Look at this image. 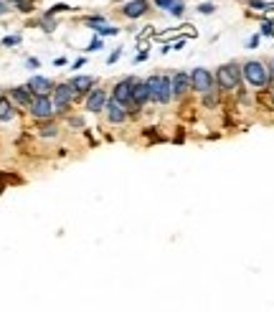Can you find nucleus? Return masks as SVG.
<instances>
[{"label": "nucleus", "instance_id": "obj_1", "mask_svg": "<svg viewBox=\"0 0 274 312\" xmlns=\"http://www.w3.org/2000/svg\"><path fill=\"white\" fill-rule=\"evenodd\" d=\"M241 76L249 86H254V89H264L272 84V71L267 69V66L257 59H249L241 63Z\"/></svg>", "mask_w": 274, "mask_h": 312}, {"label": "nucleus", "instance_id": "obj_2", "mask_svg": "<svg viewBox=\"0 0 274 312\" xmlns=\"http://www.w3.org/2000/svg\"><path fill=\"white\" fill-rule=\"evenodd\" d=\"M214 79H216V86L221 89V92H236V89L241 86V81H244L241 66H239L236 61H228V63L219 66L216 74H214Z\"/></svg>", "mask_w": 274, "mask_h": 312}, {"label": "nucleus", "instance_id": "obj_3", "mask_svg": "<svg viewBox=\"0 0 274 312\" xmlns=\"http://www.w3.org/2000/svg\"><path fill=\"white\" fill-rule=\"evenodd\" d=\"M135 76H124V79H119L117 84H114V89H112V99H117L119 104H124L127 107V112H137L135 109V99H132V92H135Z\"/></svg>", "mask_w": 274, "mask_h": 312}, {"label": "nucleus", "instance_id": "obj_4", "mask_svg": "<svg viewBox=\"0 0 274 312\" xmlns=\"http://www.w3.org/2000/svg\"><path fill=\"white\" fill-rule=\"evenodd\" d=\"M76 99V92L71 89V84H56L54 92H51V102H54V115H61L66 112V109L71 107V102Z\"/></svg>", "mask_w": 274, "mask_h": 312}, {"label": "nucleus", "instance_id": "obj_5", "mask_svg": "<svg viewBox=\"0 0 274 312\" xmlns=\"http://www.w3.org/2000/svg\"><path fill=\"white\" fill-rule=\"evenodd\" d=\"M214 86H216V79H214V74H211L208 69L198 66V69L191 71V89H193V92H198L201 97H203V94H211V92H216Z\"/></svg>", "mask_w": 274, "mask_h": 312}, {"label": "nucleus", "instance_id": "obj_6", "mask_svg": "<svg viewBox=\"0 0 274 312\" xmlns=\"http://www.w3.org/2000/svg\"><path fill=\"white\" fill-rule=\"evenodd\" d=\"M28 112H31V117H36L41 122L51 120L54 117V102H51V97H33Z\"/></svg>", "mask_w": 274, "mask_h": 312}, {"label": "nucleus", "instance_id": "obj_7", "mask_svg": "<svg viewBox=\"0 0 274 312\" xmlns=\"http://www.w3.org/2000/svg\"><path fill=\"white\" fill-rule=\"evenodd\" d=\"M104 117H107V122H110V125H122L124 120L130 117V112H127V107H124V104H119L117 99H112V97H110L107 107H104Z\"/></svg>", "mask_w": 274, "mask_h": 312}, {"label": "nucleus", "instance_id": "obj_8", "mask_svg": "<svg viewBox=\"0 0 274 312\" xmlns=\"http://www.w3.org/2000/svg\"><path fill=\"white\" fill-rule=\"evenodd\" d=\"M107 102H110L107 92H104V89H94V92L87 97V102H84V109H87L89 115H102Z\"/></svg>", "mask_w": 274, "mask_h": 312}, {"label": "nucleus", "instance_id": "obj_9", "mask_svg": "<svg viewBox=\"0 0 274 312\" xmlns=\"http://www.w3.org/2000/svg\"><path fill=\"white\" fill-rule=\"evenodd\" d=\"M26 86L33 92V97H51V92H54L56 84H54L51 79H46V76H31Z\"/></svg>", "mask_w": 274, "mask_h": 312}, {"label": "nucleus", "instance_id": "obj_10", "mask_svg": "<svg viewBox=\"0 0 274 312\" xmlns=\"http://www.w3.org/2000/svg\"><path fill=\"white\" fill-rule=\"evenodd\" d=\"M188 92H191V74L185 71L173 74V99H183Z\"/></svg>", "mask_w": 274, "mask_h": 312}, {"label": "nucleus", "instance_id": "obj_11", "mask_svg": "<svg viewBox=\"0 0 274 312\" xmlns=\"http://www.w3.org/2000/svg\"><path fill=\"white\" fill-rule=\"evenodd\" d=\"M69 84L76 92V97H89L94 92V76H74Z\"/></svg>", "mask_w": 274, "mask_h": 312}, {"label": "nucleus", "instance_id": "obj_12", "mask_svg": "<svg viewBox=\"0 0 274 312\" xmlns=\"http://www.w3.org/2000/svg\"><path fill=\"white\" fill-rule=\"evenodd\" d=\"M10 99L15 102V104H20V107H31V102H33V92H31V89L23 84V86H13L10 89Z\"/></svg>", "mask_w": 274, "mask_h": 312}, {"label": "nucleus", "instance_id": "obj_13", "mask_svg": "<svg viewBox=\"0 0 274 312\" xmlns=\"http://www.w3.org/2000/svg\"><path fill=\"white\" fill-rule=\"evenodd\" d=\"M173 102V76L163 74V81H160V94H158V104H170Z\"/></svg>", "mask_w": 274, "mask_h": 312}, {"label": "nucleus", "instance_id": "obj_14", "mask_svg": "<svg viewBox=\"0 0 274 312\" xmlns=\"http://www.w3.org/2000/svg\"><path fill=\"white\" fill-rule=\"evenodd\" d=\"M132 99H135V109H137V112H140V109L147 104V102H150V92H147V84L145 81H135V92H132Z\"/></svg>", "mask_w": 274, "mask_h": 312}, {"label": "nucleus", "instance_id": "obj_15", "mask_svg": "<svg viewBox=\"0 0 274 312\" xmlns=\"http://www.w3.org/2000/svg\"><path fill=\"white\" fill-rule=\"evenodd\" d=\"M147 5H150L147 0H132V3H127L122 8V15L124 18H140V15L147 13Z\"/></svg>", "mask_w": 274, "mask_h": 312}, {"label": "nucleus", "instance_id": "obj_16", "mask_svg": "<svg viewBox=\"0 0 274 312\" xmlns=\"http://www.w3.org/2000/svg\"><path fill=\"white\" fill-rule=\"evenodd\" d=\"M160 81H163V74H153V76H147V79H145V84H147V92H150V102H153V104H158Z\"/></svg>", "mask_w": 274, "mask_h": 312}, {"label": "nucleus", "instance_id": "obj_17", "mask_svg": "<svg viewBox=\"0 0 274 312\" xmlns=\"http://www.w3.org/2000/svg\"><path fill=\"white\" fill-rule=\"evenodd\" d=\"M15 117V109L8 97H0V122H10Z\"/></svg>", "mask_w": 274, "mask_h": 312}, {"label": "nucleus", "instance_id": "obj_18", "mask_svg": "<svg viewBox=\"0 0 274 312\" xmlns=\"http://www.w3.org/2000/svg\"><path fill=\"white\" fill-rule=\"evenodd\" d=\"M56 135H58V127H56V122H51V120H46L44 125L38 127V137H44V140L56 137Z\"/></svg>", "mask_w": 274, "mask_h": 312}, {"label": "nucleus", "instance_id": "obj_19", "mask_svg": "<svg viewBox=\"0 0 274 312\" xmlns=\"http://www.w3.org/2000/svg\"><path fill=\"white\" fill-rule=\"evenodd\" d=\"M94 31H97L99 38H104V36H117V33H119V28H114V26H97Z\"/></svg>", "mask_w": 274, "mask_h": 312}, {"label": "nucleus", "instance_id": "obj_20", "mask_svg": "<svg viewBox=\"0 0 274 312\" xmlns=\"http://www.w3.org/2000/svg\"><path fill=\"white\" fill-rule=\"evenodd\" d=\"M183 13H185V3H183V0H175V3H173V8H170V15H175V18H183Z\"/></svg>", "mask_w": 274, "mask_h": 312}, {"label": "nucleus", "instance_id": "obj_21", "mask_svg": "<svg viewBox=\"0 0 274 312\" xmlns=\"http://www.w3.org/2000/svg\"><path fill=\"white\" fill-rule=\"evenodd\" d=\"M246 5H251L254 10H269V8H274V5H267L264 0H246Z\"/></svg>", "mask_w": 274, "mask_h": 312}, {"label": "nucleus", "instance_id": "obj_22", "mask_svg": "<svg viewBox=\"0 0 274 312\" xmlns=\"http://www.w3.org/2000/svg\"><path fill=\"white\" fill-rule=\"evenodd\" d=\"M102 46H104V43H102V38H99V36H94V38L89 41V46H87V51H89V54H94V51H99Z\"/></svg>", "mask_w": 274, "mask_h": 312}, {"label": "nucleus", "instance_id": "obj_23", "mask_svg": "<svg viewBox=\"0 0 274 312\" xmlns=\"http://www.w3.org/2000/svg\"><path fill=\"white\" fill-rule=\"evenodd\" d=\"M262 36H274V20H262Z\"/></svg>", "mask_w": 274, "mask_h": 312}, {"label": "nucleus", "instance_id": "obj_24", "mask_svg": "<svg viewBox=\"0 0 274 312\" xmlns=\"http://www.w3.org/2000/svg\"><path fill=\"white\" fill-rule=\"evenodd\" d=\"M15 8H18L20 13H31V10H33V3H31V0H20V3H15Z\"/></svg>", "mask_w": 274, "mask_h": 312}, {"label": "nucleus", "instance_id": "obj_25", "mask_svg": "<svg viewBox=\"0 0 274 312\" xmlns=\"http://www.w3.org/2000/svg\"><path fill=\"white\" fill-rule=\"evenodd\" d=\"M41 26H44V31H54V28H56V23H54L51 15H44V18H41Z\"/></svg>", "mask_w": 274, "mask_h": 312}, {"label": "nucleus", "instance_id": "obj_26", "mask_svg": "<svg viewBox=\"0 0 274 312\" xmlns=\"http://www.w3.org/2000/svg\"><path fill=\"white\" fill-rule=\"evenodd\" d=\"M66 10H71V8H69V5H64V3H58V5H54V8H51L46 15H51V18H54L56 13H66Z\"/></svg>", "mask_w": 274, "mask_h": 312}, {"label": "nucleus", "instance_id": "obj_27", "mask_svg": "<svg viewBox=\"0 0 274 312\" xmlns=\"http://www.w3.org/2000/svg\"><path fill=\"white\" fill-rule=\"evenodd\" d=\"M214 10H216L214 3H203V5H198V13H201V15H211Z\"/></svg>", "mask_w": 274, "mask_h": 312}, {"label": "nucleus", "instance_id": "obj_28", "mask_svg": "<svg viewBox=\"0 0 274 312\" xmlns=\"http://www.w3.org/2000/svg\"><path fill=\"white\" fill-rule=\"evenodd\" d=\"M153 3L160 8V10H170L173 8V3H175V0H153Z\"/></svg>", "mask_w": 274, "mask_h": 312}, {"label": "nucleus", "instance_id": "obj_29", "mask_svg": "<svg viewBox=\"0 0 274 312\" xmlns=\"http://www.w3.org/2000/svg\"><path fill=\"white\" fill-rule=\"evenodd\" d=\"M203 107H216V94H203Z\"/></svg>", "mask_w": 274, "mask_h": 312}, {"label": "nucleus", "instance_id": "obj_30", "mask_svg": "<svg viewBox=\"0 0 274 312\" xmlns=\"http://www.w3.org/2000/svg\"><path fill=\"white\" fill-rule=\"evenodd\" d=\"M3 43H5V46H15V43H20V36H5Z\"/></svg>", "mask_w": 274, "mask_h": 312}, {"label": "nucleus", "instance_id": "obj_31", "mask_svg": "<svg viewBox=\"0 0 274 312\" xmlns=\"http://www.w3.org/2000/svg\"><path fill=\"white\" fill-rule=\"evenodd\" d=\"M119 59H122V51L117 49V51H112V54L107 56V63H114V61H119Z\"/></svg>", "mask_w": 274, "mask_h": 312}, {"label": "nucleus", "instance_id": "obj_32", "mask_svg": "<svg viewBox=\"0 0 274 312\" xmlns=\"http://www.w3.org/2000/svg\"><path fill=\"white\" fill-rule=\"evenodd\" d=\"M69 125L71 127H84V120L81 117H69Z\"/></svg>", "mask_w": 274, "mask_h": 312}, {"label": "nucleus", "instance_id": "obj_33", "mask_svg": "<svg viewBox=\"0 0 274 312\" xmlns=\"http://www.w3.org/2000/svg\"><path fill=\"white\" fill-rule=\"evenodd\" d=\"M26 66H28V69H38L41 61H38V59H28V61H26Z\"/></svg>", "mask_w": 274, "mask_h": 312}, {"label": "nucleus", "instance_id": "obj_34", "mask_svg": "<svg viewBox=\"0 0 274 312\" xmlns=\"http://www.w3.org/2000/svg\"><path fill=\"white\" fill-rule=\"evenodd\" d=\"M259 46V36H251L249 38V49H257Z\"/></svg>", "mask_w": 274, "mask_h": 312}, {"label": "nucleus", "instance_id": "obj_35", "mask_svg": "<svg viewBox=\"0 0 274 312\" xmlns=\"http://www.w3.org/2000/svg\"><path fill=\"white\" fill-rule=\"evenodd\" d=\"M10 8H8V3H5V0H0V15H5Z\"/></svg>", "mask_w": 274, "mask_h": 312}, {"label": "nucleus", "instance_id": "obj_36", "mask_svg": "<svg viewBox=\"0 0 274 312\" xmlns=\"http://www.w3.org/2000/svg\"><path fill=\"white\" fill-rule=\"evenodd\" d=\"M147 59V51H140L137 56H135V63H140V61H145Z\"/></svg>", "mask_w": 274, "mask_h": 312}, {"label": "nucleus", "instance_id": "obj_37", "mask_svg": "<svg viewBox=\"0 0 274 312\" xmlns=\"http://www.w3.org/2000/svg\"><path fill=\"white\" fill-rule=\"evenodd\" d=\"M183 46H185V38H180V41H175V43H173V46H170V49H183Z\"/></svg>", "mask_w": 274, "mask_h": 312}, {"label": "nucleus", "instance_id": "obj_38", "mask_svg": "<svg viewBox=\"0 0 274 312\" xmlns=\"http://www.w3.org/2000/svg\"><path fill=\"white\" fill-rule=\"evenodd\" d=\"M84 63H87V59H79V61H74V69H81Z\"/></svg>", "mask_w": 274, "mask_h": 312}, {"label": "nucleus", "instance_id": "obj_39", "mask_svg": "<svg viewBox=\"0 0 274 312\" xmlns=\"http://www.w3.org/2000/svg\"><path fill=\"white\" fill-rule=\"evenodd\" d=\"M5 3H20V0H5Z\"/></svg>", "mask_w": 274, "mask_h": 312}, {"label": "nucleus", "instance_id": "obj_40", "mask_svg": "<svg viewBox=\"0 0 274 312\" xmlns=\"http://www.w3.org/2000/svg\"><path fill=\"white\" fill-rule=\"evenodd\" d=\"M272 79H274V61H272Z\"/></svg>", "mask_w": 274, "mask_h": 312}, {"label": "nucleus", "instance_id": "obj_41", "mask_svg": "<svg viewBox=\"0 0 274 312\" xmlns=\"http://www.w3.org/2000/svg\"><path fill=\"white\" fill-rule=\"evenodd\" d=\"M272 92H274V89H272Z\"/></svg>", "mask_w": 274, "mask_h": 312}]
</instances>
